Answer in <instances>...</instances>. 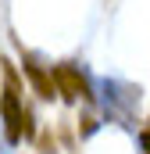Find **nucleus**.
I'll list each match as a JSON object with an SVG mask.
<instances>
[{
    "label": "nucleus",
    "mask_w": 150,
    "mask_h": 154,
    "mask_svg": "<svg viewBox=\"0 0 150 154\" xmlns=\"http://www.w3.org/2000/svg\"><path fill=\"white\" fill-rule=\"evenodd\" d=\"M0 111H4V125H7V140L11 143H22V136H32L29 111L22 108V90H18L14 68H7V90L0 97Z\"/></svg>",
    "instance_id": "1"
},
{
    "label": "nucleus",
    "mask_w": 150,
    "mask_h": 154,
    "mask_svg": "<svg viewBox=\"0 0 150 154\" xmlns=\"http://www.w3.org/2000/svg\"><path fill=\"white\" fill-rule=\"evenodd\" d=\"M54 82H57V93H61V97H68V100L89 97V86H86V79L79 75L72 65H57V68H54Z\"/></svg>",
    "instance_id": "2"
},
{
    "label": "nucleus",
    "mask_w": 150,
    "mask_h": 154,
    "mask_svg": "<svg viewBox=\"0 0 150 154\" xmlns=\"http://www.w3.org/2000/svg\"><path fill=\"white\" fill-rule=\"evenodd\" d=\"M25 72H29V79H32V86L39 90V97H54L57 93V82H54V72L46 75V72H39L32 61H25Z\"/></svg>",
    "instance_id": "3"
},
{
    "label": "nucleus",
    "mask_w": 150,
    "mask_h": 154,
    "mask_svg": "<svg viewBox=\"0 0 150 154\" xmlns=\"http://www.w3.org/2000/svg\"><path fill=\"white\" fill-rule=\"evenodd\" d=\"M140 140H143V147H147V154H150V129L143 133V136H140Z\"/></svg>",
    "instance_id": "4"
}]
</instances>
